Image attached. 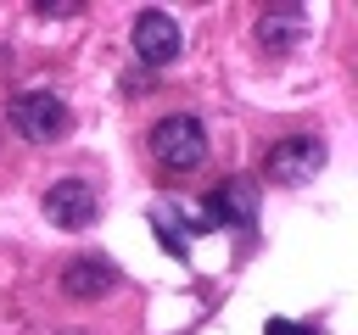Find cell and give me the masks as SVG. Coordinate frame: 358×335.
<instances>
[{
    "mask_svg": "<svg viewBox=\"0 0 358 335\" xmlns=\"http://www.w3.org/2000/svg\"><path fill=\"white\" fill-rule=\"evenodd\" d=\"M145 151H151V162H157L162 173H190V168L207 162V128H201V117H190V112H168V117L151 123Z\"/></svg>",
    "mask_w": 358,
    "mask_h": 335,
    "instance_id": "6da1fadb",
    "label": "cell"
},
{
    "mask_svg": "<svg viewBox=\"0 0 358 335\" xmlns=\"http://www.w3.org/2000/svg\"><path fill=\"white\" fill-rule=\"evenodd\" d=\"M6 123H11L28 145H62V140L73 134V112H67V100L50 95V89H28V95H17V100L6 106Z\"/></svg>",
    "mask_w": 358,
    "mask_h": 335,
    "instance_id": "7a4b0ae2",
    "label": "cell"
},
{
    "mask_svg": "<svg viewBox=\"0 0 358 335\" xmlns=\"http://www.w3.org/2000/svg\"><path fill=\"white\" fill-rule=\"evenodd\" d=\"M324 168V140L319 134H285V140H274L268 151H263V173L274 179V184H302V179H313Z\"/></svg>",
    "mask_w": 358,
    "mask_h": 335,
    "instance_id": "3957f363",
    "label": "cell"
},
{
    "mask_svg": "<svg viewBox=\"0 0 358 335\" xmlns=\"http://www.w3.org/2000/svg\"><path fill=\"white\" fill-rule=\"evenodd\" d=\"M39 212L56 223V229H90L101 218V195L84 184V179H56L45 195H39Z\"/></svg>",
    "mask_w": 358,
    "mask_h": 335,
    "instance_id": "277c9868",
    "label": "cell"
},
{
    "mask_svg": "<svg viewBox=\"0 0 358 335\" xmlns=\"http://www.w3.org/2000/svg\"><path fill=\"white\" fill-rule=\"evenodd\" d=\"M129 39H134V56H140L145 67H168V61H179V45H185L179 22H173L168 11H140Z\"/></svg>",
    "mask_w": 358,
    "mask_h": 335,
    "instance_id": "5b68a950",
    "label": "cell"
},
{
    "mask_svg": "<svg viewBox=\"0 0 358 335\" xmlns=\"http://www.w3.org/2000/svg\"><path fill=\"white\" fill-rule=\"evenodd\" d=\"M117 290V268L106 257H67L62 262V296L67 302H101Z\"/></svg>",
    "mask_w": 358,
    "mask_h": 335,
    "instance_id": "8992f818",
    "label": "cell"
},
{
    "mask_svg": "<svg viewBox=\"0 0 358 335\" xmlns=\"http://www.w3.org/2000/svg\"><path fill=\"white\" fill-rule=\"evenodd\" d=\"M302 22H308L302 6H268V11L257 17V45H263L268 56H285V50L302 39Z\"/></svg>",
    "mask_w": 358,
    "mask_h": 335,
    "instance_id": "52a82bcc",
    "label": "cell"
},
{
    "mask_svg": "<svg viewBox=\"0 0 358 335\" xmlns=\"http://www.w3.org/2000/svg\"><path fill=\"white\" fill-rule=\"evenodd\" d=\"M257 218V201H252V184H241V179H229V184H218L213 195H207V223H235V229H246Z\"/></svg>",
    "mask_w": 358,
    "mask_h": 335,
    "instance_id": "ba28073f",
    "label": "cell"
},
{
    "mask_svg": "<svg viewBox=\"0 0 358 335\" xmlns=\"http://www.w3.org/2000/svg\"><path fill=\"white\" fill-rule=\"evenodd\" d=\"M268 335H313V329H302V324H268Z\"/></svg>",
    "mask_w": 358,
    "mask_h": 335,
    "instance_id": "9c48e42d",
    "label": "cell"
}]
</instances>
